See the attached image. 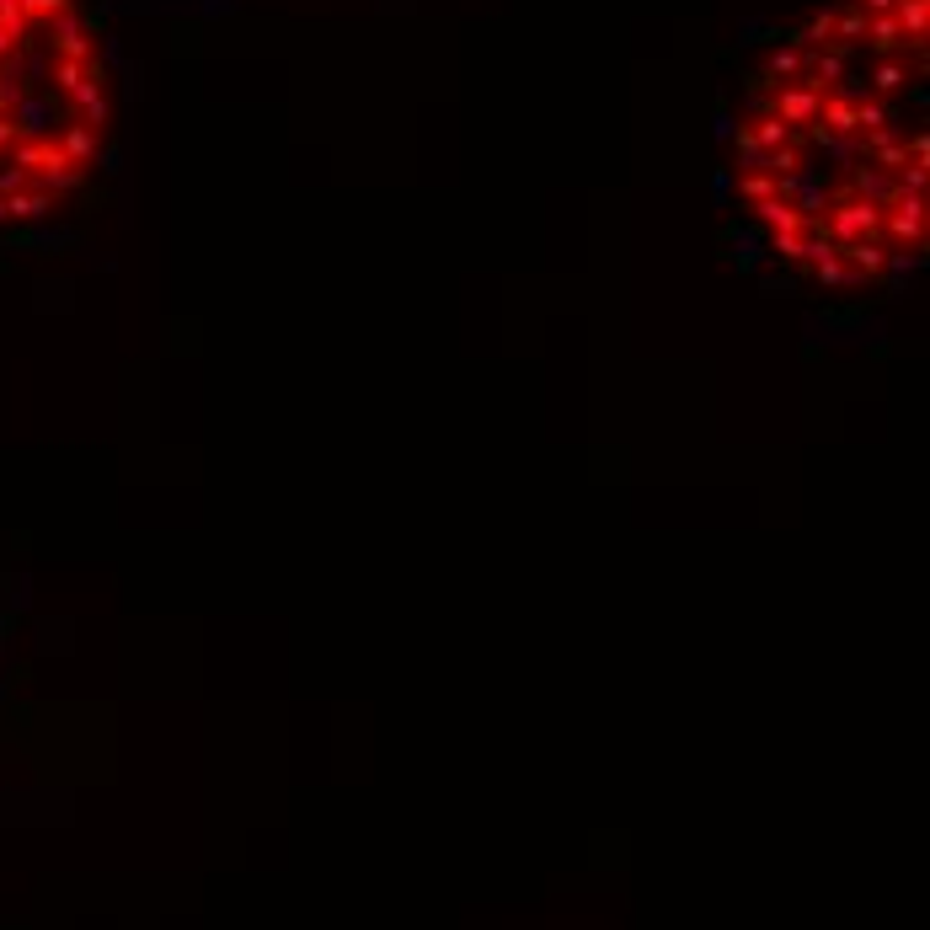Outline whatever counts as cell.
<instances>
[{"label":"cell","mask_w":930,"mask_h":930,"mask_svg":"<svg viewBox=\"0 0 930 930\" xmlns=\"http://www.w3.org/2000/svg\"><path fill=\"white\" fill-rule=\"evenodd\" d=\"M118 65L91 0H0V246L75 220L118 155Z\"/></svg>","instance_id":"2"},{"label":"cell","mask_w":930,"mask_h":930,"mask_svg":"<svg viewBox=\"0 0 930 930\" xmlns=\"http://www.w3.org/2000/svg\"><path fill=\"white\" fill-rule=\"evenodd\" d=\"M930 0H813L738 70L722 198L802 300H888L925 262Z\"/></svg>","instance_id":"1"}]
</instances>
